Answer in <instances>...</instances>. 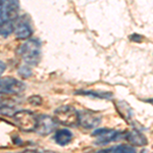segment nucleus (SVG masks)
Returning <instances> with one entry per match:
<instances>
[{"mask_svg":"<svg viewBox=\"0 0 153 153\" xmlns=\"http://www.w3.org/2000/svg\"><path fill=\"white\" fill-rule=\"evenodd\" d=\"M19 53L28 65H37L41 58V43L37 39H29L19 48Z\"/></svg>","mask_w":153,"mask_h":153,"instance_id":"f257e3e1","label":"nucleus"},{"mask_svg":"<svg viewBox=\"0 0 153 153\" xmlns=\"http://www.w3.org/2000/svg\"><path fill=\"white\" fill-rule=\"evenodd\" d=\"M54 120L60 125L74 127V126L80 124V112L73 106H59L54 110Z\"/></svg>","mask_w":153,"mask_h":153,"instance_id":"f03ea898","label":"nucleus"},{"mask_svg":"<svg viewBox=\"0 0 153 153\" xmlns=\"http://www.w3.org/2000/svg\"><path fill=\"white\" fill-rule=\"evenodd\" d=\"M13 120L16 125L24 132L36 131L38 125V117L29 110H19L14 112Z\"/></svg>","mask_w":153,"mask_h":153,"instance_id":"7ed1b4c3","label":"nucleus"},{"mask_svg":"<svg viewBox=\"0 0 153 153\" xmlns=\"http://www.w3.org/2000/svg\"><path fill=\"white\" fill-rule=\"evenodd\" d=\"M25 89H26V85L18 79L11 78V76L0 78V94L16 95L24 92Z\"/></svg>","mask_w":153,"mask_h":153,"instance_id":"20e7f679","label":"nucleus"},{"mask_svg":"<svg viewBox=\"0 0 153 153\" xmlns=\"http://www.w3.org/2000/svg\"><path fill=\"white\" fill-rule=\"evenodd\" d=\"M95 137V144L106 145L108 143L115 141L120 136V132L111 129H98L92 134Z\"/></svg>","mask_w":153,"mask_h":153,"instance_id":"39448f33","label":"nucleus"},{"mask_svg":"<svg viewBox=\"0 0 153 153\" xmlns=\"http://www.w3.org/2000/svg\"><path fill=\"white\" fill-rule=\"evenodd\" d=\"M56 120L49 115L41 114L38 117V125H37L36 132L42 136L49 135L55 130Z\"/></svg>","mask_w":153,"mask_h":153,"instance_id":"423d86ee","label":"nucleus"},{"mask_svg":"<svg viewBox=\"0 0 153 153\" xmlns=\"http://www.w3.org/2000/svg\"><path fill=\"white\" fill-rule=\"evenodd\" d=\"M101 123V117L91 110H83L80 112V125L85 129H92Z\"/></svg>","mask_w":153,"mask_h":153,"instance_id":"0eeeda50","label":"nucleus"},{"mask_svg":"<svg viewBox=\"0 0 153 153\" xmlns=\"http://www.w3.org/2000/svg\"><path fill=\"white\" fill-rule=\"evenodd\" d=\"M14 35L18 39L21 40H26L31 37L33 30H32L31 26L27 21L23 19H18L14 22Z\"/></svg>","mask_w":153,"mask_h":153,"instance_id":"6e6552de","label":"nucleus"},{"mask_svg":"<svg viewBox=\"0 0 153 153\" xmlns=\"http://www.w3.org/2000/svg\"><path fill=\"white\" fill-rule=\"evenodd\" d=\"M125 138L128 142L133 145V146L141 147V146L147 145V138L145 137L141 132H139V131L134 130V131L127 132Z\"/></svg>","mask_w":153,"mask_h":153,"instance_id":"1a4fd4ad","label":"nucleus"},{"mask_svg":"<svg viewBox=\"0 0 153 153\" xmlns=\"http://www.w3.org/2000/svg\"><path fill=\"white\" fill-rule=\"evenodd\" d=\"M73 137L74 136L71 131H68V129H62L56 131L55 135H54V140L60 146H65V145H68V143L71 142Z\"/></svg>","mask_w":153,"mask_h":153,"instance_id":"9d476101","label":"nucleus"},{"mask_svg":"<svg viewBox=\"0 0 153 153\" xmlns=\"http://www.w3.org/2000/svg\"><path fill=\"white\" fill-rule=\"evenodd\" d=\"M96 153H136V150L135 148H133L130 145L120 144L117 145V146L108 148V149L99 150V151H97Z\"/></svg>","mask_w":153,"mask_h":153,"instance_id":"9b49d317","label":"nucleus"},{"mask_svg":"<svg viewBox=\"0 0 153 153\" xmlns=\"http://www.w3.org/2000/svg\"><path fill=\"white\" fill-rule=\"evenodd\" d=\"M6 23H10L7 11V3L4 0H0V27Z\"/></svg>","mask_w":153,"mask_h":153,"instance_id":"f8f14e48","label":"nucleus"},{"mask_svg":"<svg viewBox=\"0 0 153 153\" xmlns=\"http://www.w3.org/2000/svg\"><path fill=\"white\" fill-rule=\"evenodd\" d=\"M19 103V101L16 98L11 97L10 95L0 94V108L2 107H12Z\"/></svg>","mask_w":153,"mask_h":153,"instance_id":"ddd939ff","label":"nucleus"},{"mask_svg":"<svg viewBox=\"0 0 153 153\" xmlns=\"http://www.w3.org/2000/svg\"><path fill=\"white\" fill-rule=\"evenodd\" d=\"M78 94L81 95H86V96H91L94 98H100V99H105V98H110L111 97V93H101V92H96V91H80L76 92Z\"/></svg>","mask_w":153,"mask_h":153,"instance_id":"4468645a","label":"nucleus"},{"mask_svg":"<svg viewBox=\"0 0 153 153\" xmlns=\"http://www.w3.org/2000/svg\"><path fill=\"white\" fill-rule=\"evenodd\" d=\"M14 31V24L13 23H6L3 26L0 27V36L7 37Z\"/></svg>","mask_w":153,"mask_h":153,"instance_id":"2eb2a0df","label":"nucleus"},{"mask_svg":"<svg viewBox=\"0 0 153 153\" xmlns=\"http://www.w3.org/2000/svg\"><path fill=\"white\" fill-rule=\"evenodd\" d=\"M19 75L21 76H23L24 79H27L29 76H32V70L27 65H24V66H21L19 70Z\"/></svg>","mask_w":153,"mask_h":153,"instance_id":"dca6fc26","label":"nucleus"},{"mask_svg":"<svg viewBox=\"0 0 153 153\" xmlns=\"http://www.w3.org/2000/svg\"><path fill=\"white\" fill-rule=\"evenodd\" d=\"M29 102L33 105H40L42 103V99L40 96H32L29 98Z\"/></svg>","mask_w":153,"mask_h":153,"instance_id":"f3484780","label":"nucleus"},{"mask_svg":"<svg viewBox=\"0 0 153 153\" xmlns=\"http://www.w3.org/2000/svg\"><path fill=\"white\" fill-rule=\"evenodd\" d=\"M6 70V65L5 63L3 62V61H0V76L2 75V74L4 73V71Z\"/></svg>","mask_w":153,"mask_h":153,"instance_id":"a211bd4d","label":"nucleus"},{"mask_svg":"<svg viewBox=\"0 0 153 153\" xmlns=\"http://www.w3.org/2000/svg\"><path fill=\"white\" fill-rule=\"evenodd\" d=\"M22 153H39L37 150H33V149H28V150H25Z\"/></svg>","mask_w":153,"mask_h":153,"instance_id":"6ab92c4d","label":"nucleus"},{"mask_svg":"<svg viewBox=\"0 0 153 153\" xmlns=\"http://www.w3.org/2000/svg\"><path fill=\"white\" fill-rule=\"evenodd\" d=\"M45 153H56V152H51V151H48V152H45Z\"/></svg>","mask_w":153,"mask_h":153,"instance_id":"aec40b11","label":"nucleus"}]
</instances>
